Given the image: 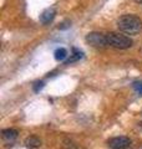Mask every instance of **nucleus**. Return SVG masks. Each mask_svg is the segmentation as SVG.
Returning <instances> with one entry per match:
<instances>
[{
	"mask_svg": "<svg viewBox=\"0 0 142 149\" xmlns=\"http://www.w3.org/2000/svg\"><path fill=\"white\" fill-rule=\"evenodd\" d=\"M117 26L120 31L125 32L127 35H136L142 30V20L136 15L126 14L118 19Z\"/></svg>",
	"mask_w": 142,
	"mask_h": 149,
	"instance_id": "1",
	"label": "nucleus"
},
{
	"mask_svg": "<svg viewBox=\"0 0 142 149\" xmlns=\"http://www.w3.org/2000/svg\"><path fill=\"white\" fill-rule=\"evenodd\" d=\"M106 36H107L108 46H112V47H115V49L126 50V49H130L132 44H134L129 36L118 34V32H110V34H107Z\"/></svg>",
	"mask_w": 142,
	"mask_h": 149,
	"instance_id": "2",
	"label": "nucleus"
},
{
	"mask_svg": "<svg viewBox=\"0 0 142 149\" xmlns=\"http://www.w3.org/2000/svg\"><path fill=\"white\" fill-rule=\"evenodd\" d=\"M86 42L96 49H105L106 46H108L107 36L101 34V32H90V34H87Z\"/></svg>",
	"mask_w": 142,
	"mask_h": 149,
	"instance_id": "3",
	"label": "nucleus"
},
{
	"mask_svg": "<svg viewBox=\"0 0 142 149\" xmlns=\"http://www.w3.org/2000/svg\"><path fill=\"white\" fill-rule=\"evenodd\" d=\"M107 144L111 149H127L131 146V141H130V138L120 136V137L111 138L110 141L107 142Z\"/></svg>",
	"mask_w": 142,
	"mask_h": 149,
	"instance_id": "4",
	"label": "nucleus"
},
{
	"mask_svg": "<svg viewBox=\"0 0 142 149\" xmlns=\"http://www.w3.org/2000/svg\"><path fill=\"white\" fill-rule=\"evenodd\" d=\"M55 15H56V11H55L54 8L45 9V10L41 13V15H40V21H41V24H44V25L50 24V22L54 20Z\"/></svg>",
	"mask_w": 142,
	"mask_h": 149,
	"instance_id": "5",
	"label": "nucleus"
},
{
	"mask_svg": "<svg viewBox=\"0 0 142 149\" xmlns=\"http://www.w3.org/2000/svg\"><path fill=\"white\" fill-rule=\"evenodd\" d=\"M18 134H19V132H18L16 129L8 128V129H4L3 132H1V137H3L4 141H6V142H13L14 139L18 138Z\"/></svg>",
	"mask_w": 142,
	"mask_h": 149,
	"instance_id": "6",
	"label": "nucleus"
},
{
	"mask_svg": "<svg viewBox=\"0 0 142 149\" xmlns=\"http://www.w3.org/2000/svg\"><path fill=\"white\" fill-rule=\"evenodd\" d=\"M25 146L29 149H36L41 146V141L36 136H30L25 139Z\"/></svg>",
	"mask_w": 142,
	"mask_h": 149,
	"instance_id": "7",
	"label": "nucleus"
},
{
	"mask_svg": "<svg viewBox=\"0 0 142 149\" xmlns=\"http://www.w3.org/2000/svg\"><path fill=\"white\" fill-rule=\"evenodd\" d=\"M84 57V52L82 51H80V50H77V49H72V54L70 55V58L66 61V65H69V63H72V62H76V61H79L80 58H82Z\"/></svg>",
	"mask_w": 142,
	"mask_h": 149,
	"instance_id": "8",
	"label": "nucleus"
},
{
	"mask_svg": "<svg viewBox=\"0 0 142 149\" xmlns=\"http://www.w3.org/2000/svg\"><path fill=\"white\" fill-rule=\"evenodd\" d=\"M66 57H67V51H66V49L60 47L55 51V58L58 60V61H63Z\"/></svg>",
	"mask_w": 142,
	"mask_h": 149,
	"instance_id": "9",
	"label": "nucleus"
},
{
	"mask_svg": "<svg viewBox=\"0 0 142 149\" xmlns=\"http://www.w3.org/2000/svg\"><path fill=\"white\" fill-rule=\"evenodd\" d=\"M63 146H64V148H65V149H77L76 144H75L72 141H70V139H65Z\"/></svg>",
	"mask_w": 142,
	"mask_h": 149,
	"instance_id": "10",
	"label": "nucleus"
},
{
	"mask_svg": "<svg viewBox=\"0 0 142 149\" xmlns=\"http://www.w3.org/2000/svg\"><path fill=\"white\" fill-rule=\"evenodd\" d=\"M132 87H134V90L138 93L140 96H142V82L141 81H135L132 83Z\"/></svg>",
	"mask_w": 142,
	"mask_h": 149,
	"instance_id": "11",
	"label": "nucleus"
},
{
	"mask_svg": "<svg viewBox=\"0 0 142 149\" xmlns=\"http://www.w3.org/2000/svg\"><path fill=\"white\" fill-rule=\"evenodd\" d=\"M42 88H44V82H42V81L36 82L35 85H34V91L35 92H39L40 90H42Z\"/></svg>",
	"mask_w": 142,
	"mask_h": 149,
	"instance_id": "12",
	"label": "nucleus"
},
{
	"mask_svg": "<svg viewBox=\"0 0 142 149\" xmlns=\"http://www.w3.org/2000/svg\"><path fill=\"white\" fill-rule=\"evenodd\" d=\"M67 27H70V22H69V21H65V22H63V24L60 25V29H61V30L67 29Z\"/></svg>",
	"mask_w": 142,
	"mask_h": 149,
	"instance_id": "13",
	"label": "nucleus"
},
{
	"mask_svg": "<svg viewBox=\"0 0 142 149\" xmlns=\"http://www.w3.org/2000/svg\"><path fill=\"white\" fill-rule=\"evenodd\" d=\"M136 3H142V0H135Z\"/></svg>",
	"mask_w": 142,
	"mask_h": 149,
	"instance_id": "14",
	"label": "nucleus"
}]
</instances>
